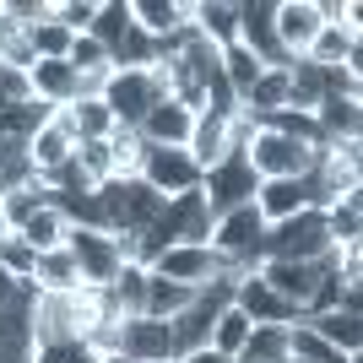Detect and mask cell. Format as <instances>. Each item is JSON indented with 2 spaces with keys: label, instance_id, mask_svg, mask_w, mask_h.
Returning a JSON list of instances; mask_svg holds the SVG:
<instances>
[{
  "label": "cell",
  "instance_id": "83f0119b",
  "mask_svg": "<svg viewBox=\"0 0 363 363\" xmlns=\"http://www.w3.org/2000/svg\"><path fill=\"white\" fill-rule=\"evenodd\" d=\"M325 233L331 244H363V196H342L325 206Z\"/></svg>",
  "mask_w": 363,
  "mask_h": 363
},
{
  "label": "cell",
  "instance_id": "3957f363",
  "mask_svg": "<svg viewBox=\"0 0 363 363\" xmlns=\"http://www.w3.org/2000/svg\"><path fill=\"white\" fill-rule=\"evenodd\" d=\"M255 272H260V282H266L277 298H288L293 309H298V320H303V303L315 298V288L325 277H336V244L320 260H260Z\"/></svg>",
  "mask_w": 363,
  "mask_h": 363
},
{
  "label": "cell",
  "instance_id": "7402d4cb",
  "mask_svg": "<svg viewBox=\"0 0 363 363\" xmlns=\"http://www.w3.org/2000/svg\"><path fill=\"white\" fill-rule=\"evenodd\" d=\"M239 108H250V114H277V108H288V65H266L260 71V82L239 98Z\"/></svg>",
  "mask_w": 363,
  "mask_h": 363
},
{
  "label": "cell",
  "instance_id": "8d00e7d4",
  "mask_svg": "<svg viewBox=\"0 0 363 363\" xmlns=\"http://www.w3.org/2000/svg\"><path fill=\"white\" fill-rule=\"evenodd\" d=\"M260 71H266V65H260L244 44H228V49H223V76H228V87H233V98H244V92L255 87Z\"/></svg>",
  "mask_w": 363,
  "mask_h": 363
},
{
  "label": "cell",
  "instance_id": "1f68e13d",
  "mask_svg": "<svg viewBox=\"0 0 363 363\" xmlns=\"http://www.w3.org/2000/svg\"><path fill=\"white\" fill-rule=\"evenodd\" d=\"M130 28H136V22H130V0H98V22H92V38H98L108 55L125 44V33H130Z\"/></svg>",
  "mask_w": 363,
  "mask_h": 363
},
{
  "label": "cell",
  "instance_id": "603a6c76",
  "mask_svg": "<svg viewBox=\"0 0 363 363\" xmlns=\"http://www.w3.org/2000/svg\"><path fill=\"white\" fill-rule=\"evenodd\" d=\"M325 342H331L342 358H358L363 352V315H342V309H325V315H315L309 320Z\"/></svg>",
  "mask_w": 363,
  "mask_h": 363
},
{
  "label": "cell",
  "instance_id": "ac0fdd59",
  "mask_svg": "<svg viewBox=\"0 0 363 363\" xmlns=\"http://www.w3.org/2000/svg\"><path fill=\"white\" fill-rule=\"evenodd\" d=\"M184 152H190V163H196L201 174H206L212 163H223V157H228V120H223V114H196Z\"/></svg>",
  "mask_w": 363,
  "mask_h": 363
},
{
  "label": "cell",
  "instance_id": "ab89813d",
  "mask_svg": "<svg viewBox=\"0 0 363 363\" xmlns=\"http://www.w3.org/2000/svg\"><path fill=\"white\" fill-rule=\"evenodd\" d=\"M28 38H33V55H38V60H65L71 44H76V33H65L55 16H49V22H33Z\"/></svg>",
  "mask_w": 363,
  "mask_h": 363
},
{
  "label": "cell",
  "instance_id": "277c9868",
  "mask_svg": "<svg viewBox=\"0 0 363 363\" xmlns=\"http://www.w3.org/2000/svg\"><path fill=\"white\" fill-rule=\"evenodd\" d=\"M260 190L255 168H250V157L244 152H228L223 163H212L206 174H201V196H206V206H212V217L233 212V206H250Z\"/></svg>",
  "mask_w": 363,
  "mask_h": 363
},
{
  "label": "cell",
  "instance_id": "ffe728a7",
  "mask_svg": "<svg viewBox=\"0 0 363 363\" xmlns=\"http://www.w3.org/2000/svg\"><path fill=\"white\" fill-rule=\"evenodd\" d=\"M303 60L320 65V71H342V65H363V55H358V38H347L342 28H320Z\"/></svg>",
  "mask_w": 363,
  "mask_h": 363
},
{
  "label": "cell",
  "instance_id": "d6a6232c",
  "mask_svg": "<svg viewBox=\"0 0 363 363\" xmlns=\"http://www.w3.org/2000/svg\"><path fill=\"white\" fill-rule=\"evenodd\" d=\"M108 163H114V179H141V163H147L141 130H114L108 136Z\"/></svg>",
  "mask_w": 363,
  "mask_h": 363
},
{
  "label": "cell",
  "instance_id": "4fadbf2b",
  "mask_svg": "<svg viewBox=\"0 0 363 363\" xmlns=\"http://www.w3.org/2000/svg\"><path fill=\"white\" fill-rule=\"evenodd\" d=\"M120 352L130 363H174V331H168V320H152V315L125 320Z\"/></svg>",
  "mask_w": 363,
  "mask_h": 363
},
{
  "label": "cell",
  "instance_id": "7dc6e473",
  "mask_svg": "<svg viewBox=\"0 0 363 363\" xmlns=\"http://www.w3.org/2000/svg\"><path fill=\"white\" fill-rule=\"evenodd\" d=\"M174 363H233V358H223V352H212V347H196V352H184V358H174Z\"/></svg>",
  "mask_w": 363,
  "mask_h": 363
},
{
  "label": "cell",
  "instance_id": "8fae6325",
  "mask_svg": "<svg viewBox=\"0 0 363 363\" xmlns=\"http://www.w3.org/2000/svg\"><path fill=\"white\" fill-rule=\"evenodd\" d=\"M233 309H244L250 325H298V309H293L288 298H277V293L260 282V272L233 277Z\"/></svg>",
  "mask_w": 363,
  "mask_h": 363
},
{
  "label": "cell",
  "instance_id": "9a60e30c",
  "mask_svg": "<svg viewBox=\"0 0 363 363\" xmlns=\"http://www.w3.org/2000/svg\"><path fill=\"white\" fill-rule=\"evenodd\" d=\"M190 22L206 44H239V0H190Z\"/></svg>",
  "mask_w": 363,
  "mask_h": 363
},
{
  "label": "cell",
  "instance_id": "f1b7e54d",
  "mask_svg": "<svg viewBox=\"0 0 363 363\" xmlns=\"http://www.w3.org/2000/svg\"><path fill=\"white\" fill-rule=\"evenodd\" d=\"M190 298H196V288H184V282H168V277L147 272V315L152 320H174Z\"/></svg>",
  "mask_w": 363,
  "mask_h": 363
},
{
  "label": "cell",
  "instance_id": "8992f818",
  "mask_svg": "<svg viewBox=\"0 0 363 363\" xmlns=\"http://www.w3.org/2000/svg\"><path fill=\"white\" fill-rule=\"evenodd\" d=\"M65 250H71V260H76V272H82L87 288H108L125 266L114 233H104V228H71V233H65Z\"/></svg>",
  "mask_w": 363,
  "mask_h": 363
},
{
  "label": "cell",
  "instance_id": "d6986e66",
  "mask_svg": "<svg viewBox=\"0 0 363 363\" xmlns=\"http://www.w3.org/2000/svg\"><path fill=\"white\" fill-rule=\"evenodd\" d=\"M315 125H320V141H363V104H352V98H320Z\"/></svg>",
  "mask_w": 363,
  "mask_h": 363
},
{
  "label": "cell",
  "instance_id": "e0dca14e",
  "mask_svg": "<svg viewBox=\"0 0 363 363\" xmlns=\"http://www.w3.org/2000/svg\"><path fill=\"white\" fill-rule=\"evenodd\" d=\"M130 22L147 38H174L190 22V0H130Z\"/></svg>",
  "mask_w": 363,
  "mask_h": 363
},
{
  "label": "cell",
  "instance_id": "484cf974",
  "mask_svg": "<svg viewBox=\"0 0 363 363\" xmlns=\"http://www.w3.org/2000/svg\"><path fill=\"white\" fill-rule=\"evenodd\" d=\"M320 98H325V71L309 60H293L288 65V108H303V114H315Z\"/></svg>",
  "mask_w": 363,
  "mask_h": 363
},
{
  "label": "cell",
  "instance_id": "30bf717a",
  "mask_svg": "<svg viewBox=\"0 0 363 363\" xmlns=\"http://www.w3.org/2000/svg\"><path fill=\"white\" fill-rule=\"evenodd\" d=\"M147 272L168 277V282H184V288H206V282L223 277L228 266L212 255V244H174V250H163V255L152 260Z\"/></svg>",
  "mask_w": 363,
  "mask_h": 363
},
{
  "label": "cell",
  "instance_id": "ba28073f",
  "mask_svg": "<svg viewBox=\"0 0 363 363\" xmlns=\"http://www.w3.org/2000/svg\"><path fill=\"white\" fill-rule=\"evenodd\" d=\"M141 179H147L163 201H174V196H184V190H201V168L190 163L184 147H147Z\"/></svg>",
  "mask_w": 363,
  "mask_h": 363
},
{
  "label": "cell",
  "instance_id": "9c48e42d",
  "mask_svg": "<svg viewBox=\"0 0 363 363\" xmlns=\"http://www.w3.org/2000/svg\"><path fill=\"white\" fill-rule=\"evenodd\" d=\"M239 44L260 65H288L282 44H277V0H239Z\"/></svg>",
  "mask_w": 363,
  "mask_h": 363
},
{
  "label": "cell",
  "instance_id": "b9f144b4",
  "mask_svg": "<svg viewBox=\"0 0 363 363\" xmlns=\"http://www.w3.org/2000/svg\"><path fill=\"white\" fill-rule=\"evenodd\" d=\"M55 22H60L65 33H76V38H82V33H92V22H98V0H55Z\"/></svg>",
  "mask_w": 363,
  "mask_h": 363
},
{
  "label": "cell",
  "instance_id": "7c38bea8",
  "mask_svg": "<svg viewBox=\"0 0 363 363\" xmlns=\"http://www.w3.org/2000/svg\"><path fill=\"white\" fill-rule=\"evenodd\" d=\"M320 28H325V22H320L315 0H277V44L288 55V65L309 55V44H315Z\"/></svg>",
  "mask_w": 363,
  "mask_h": 363
},
{
  "label": "cell",
  "instance_id": "5b68a950",
  "mask_svg": "<svg viewBox=\"0 0 363 363\" xmlns=\"http://www.w3.org/2000/svg\"><path fill=\"white\" fill-rule=\"evenodd\" d=\"M315 152L320 147H303V141H288V136H277V130H260L244 147V157L255 168V179H303L315 168Z\"/></svg>",
  "mask_w": 363,
  "mask_h": 363
},
{
  "label": "cell",
  "instance_id": "f35d334b",
  "mask_svg": "<svg viewBox=\"0 0 363 363\" xmlns=\"http://www.w3.org/2000/svg\"><path fill=\"white\" fill-rule=\"evenodd\" d=\"M49 206V190H44V179L38 184H22V190H11V196H0V212H6V223H11V233L22 223H28L33 212H44Z\"/></svg>",
  "mask_w": 363,
  "mask_h": 363
},
{
  "label": "cell",
  "instance_id": "44dd1931",
  "mask_svg": "<svg viewBox=\"0 0 363 363\" xmlns=\"http://www.w3.org/2000/svg\"><path fill=\"white\" fill-rule=\"evenodd\" d=\"M33 288L38 293H76L82 288V272H76V260H71V250H49V255H38V266H33Z\"/></svg>",
  "mask_w": 363,
  "mask_h": 363
},
{
  "label": "cell",
  "instance_id": "52a82bcc",
  "mask_svg": "<svg viewBox=\"0 0 363 363\" xmlns=\"http://www.w3.org/2000/svg\"><path fill=\"white\" fill-rule=\"evenodd\" d=\"M309 206H315V212L325 206L315 174H303V179H260V190H255V212H260V223H266V228L288 223V217L309 212Z\"/></svg>",
  "mask_w": 363,
  "mask_h": 363
},
{
  "label": "cell",
  "instance_id": "6da1fadb",
  "mask_svg": "<svg viewBox=\"0 0 363 363\" xmlns=\"http://www.w3.org/2000/svg\"><path fill=\"white\" fill-rule=\"evenodd\" d=\"M168 98V82H163V65H152V71H114L104 87V108L114 114L120 130H141L152 108Z\"/></svg>",
  "mask_w": 363,
  "mask_h": 363
},
{
  "label": "cell",
  "instance_id": "836d02e7",
  "mask_svg": "<svg viewBox=\"0 0 363 363\" xmlns=\"http://www.w3.org/2000/svg\"><path fill=\"white\" fill-rule=\"evenodd\" d=\"M108 293H114V303H120L125 320L147 315V266H120V277L108 282Z\"/></svg>",
  "mask_w": 363,
  "mask_h": 363
},
{
  "label": "cell",
  "instance_id": "d590c367",
  "mask_svg": "<svg viewBox=\"0 0 363 363\" xmlns=\"http://www.w3.org/2000/svg\"><path fill=\"white\" fill-rule=\"evenodd\" d=\"M0 65H11V71H33V65H38L28 28L11 22V16H0Z\"/></svg>",
  "mask_w": 363,
  "mask_h": 363
},
{
  "label": "cell",
  "instance_id": "4316f807",
  "mask_svg": "<svg viewBox=\"0 0 363 363\" xmlns=\"http://www.w3.org/2000/svg\"><path fill=\"white\" fill-rule=\"evenodd\" d=\"M71 130H76V141H108L120 125H114V114L104 108V98H76L71 104Z\"/></svg>",
  "mask_w": 363,
  "mask_h": 363
},
{
  "label": "cell",
  "instance_id": "681fc988",
  "mask_svg": "<svg viewBox=\"0 0 363 363\" xmlns=\"http://www.w3.org/2000/svg\"><path fill=\"white\" fill-rule=\"evenodd\" d=\"M282 363H298V358H282Z\"/></svg>",
  "mask_w": 363,
  "mask_h": 363
},
{
  "label": "cell",
  "instance_id": "f6af8a7d",
  "mask_svg": "<svg viewBox=\"0 0 363 363\" xmlns=\"http://www.w3.org/2000/svg\"><path fill=\"white\" fill-rule=\"evenodd\" d=\"M33 87H28V71H11V65H0V104H28Z\"/></svg>",
  "mask_w": 363,
  "mask_h": 363
},
{
  "label": "cell",
  "instance_id": "cb8c5ba5",
  "mask_svg": "<svg viewBox=\"0 0 363 363\" xmlns=\"http://www.w3.org/2000/svg\"><path fill=\"white\" fill-rule=\"evenodd\" d=\"M28 157H33V168H38V179H44V174H55V168H65L76 157V141L65 136L60 125H44V130L28 141Z\"/></svg>",
  "mask_w": 363,
  "mask_h": 363
},
{
  "label": "cell",
  "instance_id": "4dcf8cb0",
  "mask_svg": "<svg viewBox=\"0 0 363 363\" xmlns=\"http://www.w3.org/2000/svg\"><path fill=\"white\" fill-rule=\"evenodd\" d=\"M250 331H255V325H250V315L228 303L223 315H217L212 342H206V347H212V352H223V358H239V352H244V342H250Z\"/></svg>",
  "mask_w": 363,
  "mask_h": 363
},
{
  "label": "cell",
  "instance_id": "ee69618b",
  "mask_svg": "<svg viewBox=\"0 0 363 363\" xmlns=\"http://www.w3.org/2000/svg\"><path fill=\"white\" fill-rule=\"evenodd\" d=\"M0 266H6L11 277H22V282H28L33 266H38V255H33V244H28V239H16V233H11V239L0 244Z\"/></svg>",
  "mask_w": 363,
  "mask_h": 363
},
{
  "label": "cell",
  "instance_id": "74e56055",
  "mask_svg": "<svg viewBox=\"0 0 363 363\" xmlns=\"http://www.w3.org/2000/svg\"><path fill=\"white\" fill-rule=\"evenodd\" d=\"M71 163H76V174H82L92 190L114 179V163H108V141H76V157H71Z\"/></svg>",
  "mask_w": 363,
  "mask_h": 363
},
{
  "label": "cell",
  "instance_id": "d4e9b609",
  "mask_svg": "<svg viewBox=\"0 0 363 363\" xmlns=\"http://www.w3.org/2000/svg\"><path fill=\"white\" fill-rule=\"evenodd\" d=\"M65 233H71V223H65V217L55 212V201H49L44 212H33L28 223L16 228V239H28V244H33V255H49V250H60V244H65Z\"/></svg>",
  "mask_w": 363,
  "mask_h": 363
},
{
  "label": "cell",
  "instance_id": "c3c4849f",
  "mask_svg": "<svg viewBox=\"0 0 363 363\" xmlns=\"http://www.w3.org/2000/svg\"><path fill=\"white\" fill-rule=\"evenodd\" d=\"M6 239H11V223H6V212H0V244H6Z\"/></svg>",
  "mask_w": 363,
  "mask_h": 363
},
{
  "label": "cell",
  "instance_id": "7a4b0ae2",
  "mask_svg": "<svg viewBox=\"0 0 363 363\" xmlns=\"http://www.w3.org/2000/svg\"><path fill=\"white\" fill-rule=\"evenodd\" d=\"M325 250H331V233H325V212L315 206L260 233V260H320Z\"/></svg>",
  "mask_w": 363,
  "mask_h": 363
},
{
  "label": "cell",
  "instance_id": "bcb514c9",
  "mask_svg": "<svg viewBox=\"0 0 363 363\" xmlns=\"http://www.w3.org/2000/svg\"><path fill=\"white\" fill-rule=\"evenodd\" d=\"M16 293H22V277H11L6 266H0V309H6V303H11Z\"/></svg>",
  "mask_w": 363,
  "mask_h": 363
},
{
  "label": "cell",
  "instance_id": "60d3db41",
  "mask_svg": "<svg viewBox=\"0 0 363 363\" xmlns=\"http://www.w3.org/2000/svg\"><path fill=\"white\" fill-rule=\"evenodd\" d=\"M65 65H71L76 76H104V71H114V65H108V49L98 44L92 33H82V38H76V44H71V55H65Z\"/></svg>",
  "mask_w": 363,
  "mask_h": 363
},
{
  "label": "cell",
  "instance_id": "7bdbcfd3",
  "mask_svg": "<svg viewBox=\"0 0 363 363\" xmlns=\"http://www.w3.org/2000/svg\"><path fill=\"white\" fill-rule=\"evenodd\" d=\"M33 363H98V352L82 336H71V342H55V347H33Z\"/></svg>",
  "mask_w": 363,
  "mask_h": 363
},
{
  "label": "cell",
  "instance_id": "2e32d148",
  "mask_svg": "<svg viewBox=\"0 0 363 363\" xmlns=\"http://www.w3.org/2000/svg\"><path fill=\"white\" fill-rule=\"evenodd\" d=\"M190 125H196V114L184 104H174V98H163V104L141 120V141H147V147H184V141H190Z\"/></svg>",
  "mask_w": 363,
  "mask_h": 363
},
{
  "label": "cell",
  "instance_id": "f546056e",
  "mask_svg": "<svg viewBox=\"0 0 363 363\" xmlns=\"http://www.w3.org/2000/svg\"><path fill=\"white\" fill-rule=\"evenodd\" d=\"M288 358H298V363H347L331 342H325V336L315 331V325H309V320L288 325Z\"/></svg>",
  "mask_w": 363,
  "mask_h": 363
},
{
  "label": "cell",
  "instance_id": "e575fe53",
  "mask_svg": "<svg viewBox=\"0 0 363 363\" xmlns=\"http://www.w3.org/2000/svg\"><path fill=\"white\" fill-rule=\"evenodd\" d=\"M288 358V325H255L233 363H282Z\"/></svg>",
  "mask_w": 363,
  "mask_h": 363
},
{
  "label": "cell",
  "instance_id": "5bb4252c",
  "mask_svg": "<svg viewBox=\"0 0 363 363\" xmlns=\"http://www.w3.org/2000/svg\"><path fill=\"white\" fill-rule=\"evenodd\" d=\"M28 87H33V98H38V104L71 108L76 98H82V76H76L65 60H38V65L28 71Z\"/></svg>",
  "mask_w": 363,
  "mask_h": 363
}]
</instances>
